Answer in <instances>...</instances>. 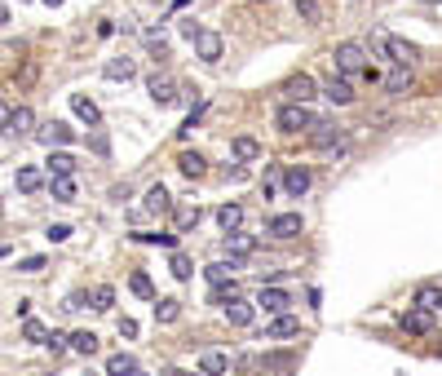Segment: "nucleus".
<instances>
[{
    "instance_id": "9d476101",
    "label": "nucleus",
    "mask_w": 442,
    "mask_h": 376,
    "mask_svg": "<svg viewBox=\"0 0 442 376\" xmlns=\"http://www.w3.org/2000/svg\"><path fill=\"white\" fill-rule=\"evenodd\" d=\"M5 133H9V138H31V133H36V116H31V107H13Z\"/></svg>"
},
{
    "instance_id": "f8f14e48",
    "label": "nucleus",
    "mask_w": 442,
    "mask_h": 376,
    "mask_svg": "<svg viewBox=\"0 0 442 376\" xmlns=\"http://www.w3.org/2000/svg\"><path fill=\"white\" fill-rule=\"evenodd\" d=\"M403 323V332H412V336H424V332H434V315H429V310H407V315L398 319Z\"/></svg>"
},
{
    "instance_id": "f3484780",
    "label": "nucleus",
    "mask_w": 442,
    "mask_h": 376,
    "mask_svg": "<svg viewBox=\"0 0 442 376\" xmlns=\"http://www.w3.org/2000/svg\"><path fill=\"white\" fill-rule=\"evenodd\" d=\"M252 301H243V297H235V301H226V323H231V328H248L252 323Z\"/></svg>"
},
{
    "instance_id": "e433bc0d",
    "label": "nucleus",
    "mask_w": 442,
    "mask_h": 376,
    "mask_svg": "<svg viewBox=\"0 0 442 376\" xmlns=\"http://www.w3.org/2000/svg\"><path fill=\"white\" fill-rule=\"evenodd\" d=\"M168 270H173V279H190V274H195V266H190V257H186V253H173Z\"/></svg>"
},
{
    "instance_id": "39448f33",
    "label": "nucleus",
    "mask_w": 442,
    "mask_h": 376,
    "mask_svg": "<svg viewBox=\"0 0 442 376\" xmlns=\"http://www.w3.org/2000/svg\"><path fill=\"white\" fill-rule=\"evenodd\" d=\"M36 138L54 151V146H67V142H75V128L67 124V120H49V124H40L36 128Z\"/></svg>"
},
{
    "instance_id": "864d4df0",
    "label": "nucleus",
    "mask_w": 442,
    "mask_h": 376,
    "mask_svg": "<svg viewBox=\"0 0 442 376\" xmlns=\"http://www.w3.org/2000/svg\"><path fill=\"white\" fill-rule=\"evenodd\" d=\"M186 376H195V372H186Z\"/></svg>"
},
{
    "instance_id": "2eb2a0df",
    "label": "nucleus",
    "mask_w": 442,
    "mask_h": 376,
    "mask_svg": "<svg viewBox=\"0 0 442 376\" xmlns=\"http://www.w3.org/2000/svg\"><path fill=\"white\" fill-rule=\"evenodd\" d=\"M323 97H327V102H336V107H350V102H354V89H350L345 75H332V80L323 85Z\"/></svg>"
},
{
    "instance_id": "aec40b11",
    "label": "nucleus",
    "mask_w": 442,
    "mask_h": 376,
    "mask_svg": "<svg viewBox=\"0 0 442 376\" xmlns=\"http://www.w3.org/2000/svg\"><path fill=\"white\" fill-rule=\"evenodd\" d=\"M106 376H142V363L133 354H111L106 358Z\"/></svg>"
},
{
    "instance_id": "cd10ccee",
    "label": "nucleus",
    "mask_w": 442,
    "mask_h": 376,
    "mask_svg": "<svg viewBox=\"0 0 442 376\" xmlns=\"http://www.w3.org/2000/svg\"><path fill=\"white\" fill-rule=\"evenodd\" d=\"M199 372H204V376H221V372H231V358H226L221 350H208V354L199 358Z\"/></svg>"
},
{
    "instance_id": "a19ab883",
    "label": "nucleus",
    "mask_w": 442,
    "mask_h": 376,
    "mask_svg": "<svg viewBox=\"0 0 442 376\" xmlns=\"http://www.w3.org/2000/svg\"><path fill=\"white\" fill-rule=\"evenodd\" d=\"M137 243H164V248H173L177 243V235H133Z\"/></svg>"
},
{
    "instance_id": "7ed1b4c3",
    "label": "nucleus",
    "mask_w": 442,
    "mask_h": 376,
    "mask_svg": "<svg viewBox=\"0 0 442 376\" xmlns=\"http://www.w3.org/2000/svg\"><path fill=\"white\" fill-rule=\"evenodd\" d=\"M274 124H279V133H309V128L319 124V116L309 107H297V102H288L279 107V116H274Z\"/></svg>"
},
{
    "instance_id": "473e14b6",
    "label": "nucleus",
    "mask_w": 442,
    "mask_h": 376,
    "mask_svg": "<svg viewBox=\"0 0 442 376\" xmlns=\"http://www.w3.org/2000/svg\"><path fill=\"white\" fill-rule=\"evenodd\" d=\"M49 190H54V200H62V204L75 200V182L71 177H49Z\"/></svg>"
},
{
    "instance_id": "c85d7f7f",
    "label": "nucleus",
    "mask_w": 442,
    "mask_h": 376,
    "mask_svg": "<svg viewBox=\"0 0 442 376\" xmlns=\"http://www.w3.org/2000/svg\"><path fill=\"white\" fill-rule=\"evenodd\" d=\"M75 173V159L67 151H49V177H71Z\"/></svg>"
},
{
    "instance_id": "a18cd8bd",
    "label": "nucleus",
    "mask_w": 442,
    "mask_h": 376,
    "mask_svg": "<svg viewBox=\"0 0 442 376\" xmlns=\"http://www.w3.org/2000/svg\"><path fill=\"white\" fill-rule=\"evenodd\" d=\"M44 346L58 354V350H67V336H62V332H49V341H44Z\"/></svg>"
},
{
    "instance_id": "1a4fd4ad",
    "label": "nucleus",
    "mask_w": 442,
    "mask_h": 376,
    "mask_svg": "<svg viewBox=\"0 0 442 376\" xmlns=\"http://www.w3.org/2000/svg\"><path fill=\"white\" fill-rule=\"evenodd\" d=\"M257 305L266 310V315H288V305H292V292H283V288H261Z\"/></svg>"
},
{
    "instance_id": "4468645a",
    "label": "nucleus",
    "mask_w": 442,
    "mask_h": 376,
    "mask_svg": "<svg viewBox=\"0 0 442 376\" xmlns=\"http://www.w3.org/2000/svg\"><path fill=\"white\" fill-rule=\"evenodd\" d=\"M416 310H429V315H442V288L438 284H420L416 297H412Z\"/></svg>"
},
{
    "instance_id": "c03bdc74",
    "label": "nucleus",
    "mask_w": 442,
    "mask_h": 376,
    "mask_svg": "<svg viewBox=\"0 0 442 376\" xmlns=\"http://www.w3.org/2000/svg\"><path fill=\"white\" fill-rule=\"evenodd\" d=\"M49 239H54V243H67V239H71V226H49Z\"/></svg>"
},
{
    "instance_id": "7c9ffc66",
    "label": "nucleus",
    "mask_w": 442,
    "mask_h": 376,
    "mask_svg": "<svg viewBox=\"0 0 442 376\" xmlns=\"http://www.w3.org/2000/svg\"><path fill=\"white\" fill-rule=\"evenodd\" d=\"M204 217V208L199 204H177V231H195Z\"/></svg>"
},
{
    "instance_id": "393cba45",
    "label": "nucleus",
    "mask_w": 442,
    "mask_h": 376,
    "mask_svg": "<svg viewBox=\"0 0 442 376\" xmlns=\"http://www.w3.org/2000/svg\"><path fill=\"white\" fill-rule=\"evenodd\" d=\"M13 182H18V190H23V195H36V190L44 186V173H40V169H31V164H23Z\"/></svg>"
},
{
    "instance_id": "a878e982",
    "label": "nucleus",
    "mask_w": 442,
    "mask_h": 376,
    "mask_svg": "<svg viewBox=\"0 0 442 376\" xmlns=\"http://www.w3.org/2000/svg\"><path fill=\"white\" fill-rule=\"evenodd\" d=\"M231 151H235L239 164H252V159H261V142H257V138H235Z\"/></svg>"
},
{
    "instance_id": "49530a36",
    "label": "nucleus",
    "mask_w": 442,
    "mask_h": 376,
    "mask_svg": "<svg viewBox=\"0 0 442 376\" xmlns=\"http://www.w3.org/2000/svg\"><path fill=\"white\" fill-rule=\"evenodd\" d=\"M243 177H248V169H243V164H231V169H226V182H243Z\"/></svg>"
},
{
    "instance_id": "4be33fe9",
    "label": "nucleus",
    "mask_w": 442,
    "mask_h": 376,
    "mask_svg": "<svg viewBox=\"0 0 442 376\" xmlns=\"http://www.w3.org/2000/svg\"><path fill=\"white\" fill-rule=\"evenodd\" d=\"M71 111H75V116L85 120V124H97V120H102L97 102H93V97H85V93H71Z\"/></svg>"
},
{
    "instance_id": "5fc2aeb1",
    "label": "nucleus",
    "mask_w": 442,
    "mask_h": 376,
    "mask_svg": "<svg viewBox=\"0 0 442 376\" xmlns=\"http://www.w3.org/2000/svg\"><path fill=\"white\" fill-rule=\"evenodd\" d=\"M89 376H93V372H89Z\"/></svg>"
},
{
    "instance_id": "20e7f679",
    "label": "nucleus",
    "mask_w": 442,
    "mask_h": 376,
    "mask_svg": "<svg viewBox=\"0 0 442 376\" xmlns=\"http://www.w3.org/2000/svg\"><path fill=\"white\" fill-rule=\"evenodd\" d=\"M146 93H151V97H155L159 107H173L177 97H182V93H177V80H173V75H164V71L146 75Z\"/></svg>"
},
{
    "instance_id": "37998d69",
    "label": "nucleus",
    "mask_w": 442,
    "mask_h": 376,
    "mask_svg": "<svg viewBox=\"0 0 442 376\" xmlns=\"http://www.w3.org/2000/svg\"><path fill=\"white\" fill-rule=\"evenodd\" d=\"M93 155H111V142H106V133H93Z\"/></svg>"
},
{
    "instance_id": "bb28decb",
    "label": "nucleus",
    "mask_w": 442,
    "mask_h": 376,
    "mask_svg": "<svg viewBox=\"0 0 442 376\" xmlns=\"http://www.w3.org/2000/svg\"><path fill=\"white\" fill-rule=\"evenodd\" d=\"M177 169H182L186 177H204V169H208V159H204L199 151H182V155H177Z\"/></svg>"
},
{
    "instance_id": "0eeeda50",
    "label": "nucleus",
    "mask_w": 442,
    "mask_h": 376,
    "mask_svg": "<svg viewBox=\"0 0 442 376\" xmlns=\"http://www.w3.org/2000/svg\"><path fill=\"white\" fill-rule=\"evenodd\" d=\"M309 142H314L319 151H332V146H345V128H340V124H327V120H319L314 128H309Z\"/></svg>"
},
{
    "instance_id": "603ef678",
    "label": "nucleus",
    "mask_w": 442,
    "mask_h": 376,
    "mask_svg": "<svg viewBox=\"0 0 442 376\" xmlns=\"http://www.w3.org/2000/svg\"><path fill=\"white\" fill-rule=\"evenodd\" d=\"M44 5H49V9H58V5H62V0H44Z\"/></svg>"
},
{
    "instance_id": "c756f323",
    "label": "nucleus",
    "mask_w": 442,
    "mask_h": 376,
    "mask_svg": "<svg viewBox=\"0 0 442 376\" xmlns=\"http://www.w3.org/2000/svg\"><path fill=\"white\" fill-rule=\"evenodd\" d=\"M217 222H221V231H226V235H231V231H239V226H243V204H221Z\"/></svg>"
},
{
    "instance_id": "9b49d317",
    "label": "nucleus",
    "mask_w": 442,
    "mask_h": 376,
    "mask_svg": "<svg viewBox=\"0 0 442 376\" xmlns=\"http://www.w3.org/2000/svg\"><path fill=\"white\" fill-rule=\"evenodd\" d=\"M381 85H385L389 97H407V93H412V85H416V80H412V67H394V71L381 80Z\"/></svg>"
},
{
    "instance_id": "412c9836",
    "label": "nucleus",
    "mask_w": 442,
    "mask_h": 376,
    "mask_svg": "<svg viewBox=\"0 0 442 376\" xmlns=\"http://www.w3.org/2000/svg\"><path fill=\"white\" fill-rule=\"evenodd\" d=\"M142 208L151 212V217H164V212L173 208V195L164 190V186H151V190H146V204H142Z\"/></svg>"
},
{
    "instance_id": "f03ea898",
    "label": "nucleus",
    "mask_w": 442,
    "mask_h": 376,
    "mask_svg": "<svg viewBox=\"0 0 442 376\" xmlns=\"http://www.w3.org/2000/svg\"><path fill=\"white\" fill-rule=\"evenodd\" d=\"M332 62H336V71L340 75H363L367 67H372V62H367V49L363 44H354V40H340L336 49H332Z\"/></svg>"
},
{
    "instance_id": "09e8293b",
    "label": "nucleus",
    "mask_w": 442,
    "mask_h": 376,
    "mask_svg": "<svg viewBox=\"0 0 442 376\" xmlns=\"http://www.w3.org/2000/svg\"><path fill=\"white\" fill-rule=\"evenodd\" d=\"M199 31H204V27L195 23V18H186V23H182V36H186V40H195V36H199Z\"/></svg>"
},
{
    "instance_id": "423d86ee",
    "label": "nucleus",
    "mask_w": 442,
    "mask_h": 376,
    "mask_svg": "<svg viewBox=\"0 0 442 376\" xmlns=\"http://www.w3.org/2000/svg\"><path fill=\"white\" fill-rule=\"evenodd\" d=\"M283 93H288V102H297V107H309V97H319V85H314V75H292L288 85H283Z\"/></svg>"
},
{
    "instance_id": "b1692460",
    "label": "nucleus",
    "mask_w": 442,
    "mask_h": 376,
    "mask_svg": "<svg viewBox=\"0 0 442 376\" xmlns=\"http://www.w3.org/2000/svg\"><path fill=\"white\" fill-rule=\"evenodd\" d=\"M102 75H106V80H133V75H137V62H133V58H111L106 67H102Z\"/></svg>"
},
{
    "instance_id": "72a5a7b5",
    "label": "nucleus",
    "mask_w": 442,
    "mask_h": 376,
    "mask_svg": "<svg viewBox=\"0 0 442 376\" xmlns=\"http://www.w3.org/2000/svg\"><path fill=\"white\" fill-rule=\"evenodd\" d=\"M67 346H71L75 354H93V350H97V332H71Z\"/></svg>"
},
{
    "instance_id": "a211bd4d",
    "label": "nucleus",
    "mask_w": 442,
    "mask_h": 376,
    "mask_svg": "<svg viewBox=\"0 0 442 376\" xmlns=\"http://www.w3.org/2000/svg\"><path fill=\"white\" fill-rule=\"evenodd\" d=\"M226 253H231L235 261H243V257H252V253H257V235H243V231H231V235H226Z\"/></svg>"
},
{
    "instance_id": "2f4dec72",
    "label": "nucleus",
    "mask_w": 442,
    "mask_h": 376,
    "mask_svg": "<svg viewBox=\"0 0 442 376\" xmlns=\"http://www.w3.org/2000/svg\"><path fill=\"white\" fill-rule=\"evenodd\" d=\"M177 319H182V301H173V297L155 301V323H177Z\"/></svg>"
},
{
    "instance_id": "3c124183",
    "label": "nucleus",
    "mask_w": 442,
    "mask_h": 376,
    "mask_svg": "<svg viewBox=\"0 0 442 376\" xmlns=\"http://www.w3.org/2000/svg\"><path fill=\"white\" fill-rule=\"evenodd\" d=\"M0 23H9V9H5V0H0Z\"/></svg>"
},
{
    "instance_id": "dca6fc26",
    "label": "nucleus",
    "mask_w": 442,
    "mask_h": 376,
    "mask_svg": "<svg viewBox=\"0 0 442 376\" xmlns=\"http://www.w3.org/2000/svg\"><path fill=\"white\" fill-rule=\"evenodd\" d=\"M288 336H301V319H292V315H274V323L266 328V341H288Z\"/></svg>"
},
{
    "instance_id": "ea45409f",
    "label": "nucleus",
    "mask_w": 442,
    "mask_h": 376,
    "mask_svg": "<svg viewBox=\"0 0 442 376\" xmlns=\"http://www.w3.org/2000/svg\"><path fill=\"white\" fill-rule=\"evenodd\" d=\"M18 270H23V274H40V270H44V257H23Z\"/></svg>"
},
{
    "instance_id": "6ab92c4d",
    "label": "nucleus",
    "mask_w": 442,
    "mask_h": 376,
    "mask_svg": "<svg viewBox=\"0 0 442 376\" xmlns=\"http://www.w3.org/2000/svg\"><path fill=\"white\" fill-rule=\"evenodd\" d=\"M309 182H314V177H309V169H301V164L283 173V190L292 195V200H301V195L309 190Z\"/></svg>"
},
{
    "instance_id": "8fccbe9b",
    "label": "nucleus",
    "mask_w": 442,
    "mask_h": 376,
    "mask_svg": "<svg viewBox=\"0 0 442 376\" xmlns=\"http://www.w3.org/2000/svg\"><path fill=\"white\" fill-rule=\"evenodd\" d=\"M9 116H13V107L5 102V97H0V128H5V124H9Z\"/></svg>"
},
{
    "instance_id": "c9c22d12",
    "label": "nucleus",
    "mask_w": 442,
    "mask_h": 376,
    "mask_svg": "<svg viewBox=\"0 0 442 376\" xmlns=\"http://www.w3.org/2000/svg\"><path fill=\"white\" fill-rule=\"evenodd\" d=\"M23 336L36 341V346H44V341H49V328H44L40 319H23Z\"/></svg>"
},
{
    "instance_id": "6e6552de",
    "label": "nucleus",
    "mask_w": 442,
    "mask_h": 376,
    "mask_svg": "<svg viewBox=\"0 0 442 376\" xmlns=\"http://www.w3.org/2000/svg\"><path fill=\"white\" fill-rule=\"evenodd\" d=\"M266 235H274V239H297L301 235V212H274L270 226H266Z\"/></svg>"
},
{
    "instance_id": "de8ad7c7",
    "label": "nucleus",
    "mask_w": 442,
    "mask_h": 376,
    "mask_svg": "<svg viewBox=\"0 0 442 376\" xmlns=\"http://www.w3.org/2000/svg\"><path fill=\"white\" fill-rule=\"evenodd\" d=\"M120 336H137V319L124 315V319H120Z\"/></svg>"
},
{
    "instance_id": "f257e3e1",
    "label": "nucleus",
    "mask_w": 442,
    "mask_h": 376,
    "mask_svg": "<svg viewBox=\"0 0 442 376\" xmlns=\"http://www.w3.org/2000/svg\"><path fill=\"white\" fill-rule=\"evenodd\" d=\"M372 54L389 58L394 67H412L416 62V44L403 40V36H389V31H372Z\"/></svg>"
},
{
    "instance_id": "ddd939ff",
    "label": "nucleus",
    "mask_w": 442,
    "mask_h": 376,
    "mask_svg": "<svg viewBox=\"0 0 442 376\" xmlns=\"http://www.w3.org/2000/svg\"><path fill=\"white\" fill-rule=\"evenodd\" d=\"M221 36L217 31H199V36H195V54H199L204 62H221Z\"/></svg>"
},
{
    "instance_id": "4c0bfd02",
    "label": "nucleus",
    "mask_w": 442,
    "mask_h": 376,
    "mask_svg": "<svg viewBox=\"0 0 442 376\" xmlns=\"http://www.w3.org/2000/svg\"><path fill=\"white\" fill-rule=\"evenodd\" d=\"M128 288H133V292H137V297H146V301H151V297H155V284H151V279H146V274H142V270L133 274V279H128Z\"/></svg>"
},
{
    "instance_id": "5701e85b",
    "label": "nucleus",
    "mask_w": 442,
    "mask_h": 376,
    "mask_svg": "<svg viewBox=\"0 0 442 376\" xmlns=\"http://www.w3.org/2000/svg\"><path fill=\"white\" fill-rule=\"evenodd\" d=\"M239 266H243V261H235V257H231V261H212L204 274H208V284L217 288V284H226V279H235V270H239Z\"/></svg>"
},
{
    "instance_id": "f704fd0d",
    "label": "nucleus",
    "mask_w": 442,
    "mask_h": 376,
    "mask_svg": "<svg viewBox=\"0 0 442 376\" xmlns=\"http://www.w3.org/2000/svg\"><path fill=\"white\" fill-rule=\"evenodd\" d=\"M89 301H93V310H111V305H116V288H111V284H97V288L89 292Z\"/></svg>"
},
{
    "instance_id": "58836bf2",
    "label": "nucleus",
    "mask_w": 442,
    "mask_h": 376,
    "mask_svg": "<svg viewBox=\"0 0 442 376\" xmlns=\"http://www.w3.org/2000/svg\"><path fill=\"white\" fill-rule=\"evenodd\" d=\"M297 13H301V18H305V23H319V18H323V13H319V5H314V0H297Z\"/></svg>"
},
{
    "instance_id": "79ce46f5",
    "label": "nucleus",
    "mask_w": 442,
    "mask_h": 376,
    "mask_svg": "<svg viewBox=\"0 0 442 376\" xmlns=\"http://www.w3.org/2000/svg\"><path fill=\"white\" fill-rule=\"evenodd\" d=\"M89 305V292H71V297H67V305H62V310H71V315H75V310H85Z\"/></svg>"
}]
</instances>
